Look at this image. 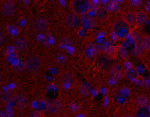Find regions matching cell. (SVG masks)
<instances>
[{
	"label": "cell",
	"mask_w": 150,
	"mask_h": 117,
	"mask_svg": "<svg viewBox=\"0 0 150 117\" xmlns=\"http://www.w3.org/2000/svg\"><path fill=\"white\" fill-rule=\"evenodd\" d=\"M112 75L113 78L116 79H120L123 76V72L121 70V69L119 68H115L112 70Z\"/></svg>",
	"instance_id": "cell-17"
},
{
	"label": "cell",
	"mask_w": 150,
	"mask_h": 117,
	"mask_svg": "<svg viewBox=\"0 0 150 117\" xmlns=\"http://www.w3.org/2000/svg\"><path fill=\"white\" fill-rule=\"evenodd\" d=\"M42 66L41 60L38 57H31L28 59L27 62V69L31 72H37L39 70Z\"/></svg>",
	"instance_id": "cell-3"
},
{
	"label": "cell",
	"mask_w": 150,
	"mask_h": 117,
	"mask_svg": "<svg viewBox=\"0 0 150 117\" xmlns=\"http://www.w3.org/2000/svg\"><path fill=\"white\" fill-rule=\"evenodd\" d=\"M14 46L19 51H24L28 49V43L24 38H19L15 40Z\"/></svg>",
	"instance_id": "cell-7"
},
{
	"label": "cell",
	"mask_w": 150,
	"mask_h": 117,
	"mask_svg": "<svg viewBox=\"0 0 150 117\" xmlns=\"http://www.w3.org/2000/svg\"><path fill=\"white\" fill-rule=\"evenodd\" d=\"M66 21L67 24L72 28L77 27L81 24V19H80L79 16L74 13L69 15L66 19Z\"/></svg>",
	"instance_id": "cell-5"
},
{
	"label": "cell",
	"mask_w": 150,
	"mask_h": 117,
	"mask_svg": "<svg viewBox=\"0 0 150 117\" xmlns=\"http://www.w3.org/2000/svg\"><path fill=\"white\" fill-rule=\"evenodd\" d=\"M96 17L98 19L105 20L108 17V12L105 8H98L96 11Z\"/></svg>",
	"instance_id": "cell-10"
},
{
	"label": "cell",
	"mask_w": 150,
	"mask_h": 117,
	"mask_svg": "<svg viewBox=\"0 0 150 117\" xmlns=\"http://www.w3.org/2000/svg\"><path fill=\"white\" fill-rule=\"evenodd\" d=\"M136 14L133 12L128 13L127 15L126 21L128 23V24L131 25V24H134L136 23Z\"/></svg>",
	"instance_id": "cell-15"
},
{
	"label": "cell",
	"mask_w": 150,
	"mask_h": 117,
	"mask_svg": "<svg viewBox=\"0 0 150 117\" xmlns=\"http://www.w3.org/2000/svg\"><path fill=\"white\" fill-rule=\"evenodd\" d=\"M71 6L74 13L83 16L90 11L91 4L90 0H73Z\"/></svg>",
	"instance_id": "cell-1"
},
{
	"label": "cell",
	"mask_w": 150,
	"mask_h": 117,
	"mask_svg": "<svg viewBox=\"0 0 150 117\" xmlns=\"http://www.w3.org/2000/svg\"><path fill=\"white\" fill-rule=\"evenodd\" d=\"M125 75L127 78L130 80H136L139 76V74L137 70L133 67L129 68L126 70Z\"/></svg>",
	"instance_id": "cell-9"
},
{
	"label": "cell",
	"mask_w": 150,
	"mask_h": 117,
	"mask_svg": "<svg viewBox=\"0 0 150 117\" xmlns=\"http://www.w3.org/2000/svg\"><path fill=\"white\" fill-rule=\"evenodd\" d=\"M34 28L39 32L46 31L49 27V23L44 18H38L35 20L34 23Z\"/></svg>",
	"instance_id": "cell-4"
},
{
	"label": "cell",
	"mask_w": 150,
	"mask_h": 117,
	"mask_svg": "<svg viewBox=\"0 0 150 117\" xmlns=\"http://www.w3.org/2000/svg\"><path fill=\"white\" fill-rule=\"evenodd\" d=\"M116 100L118 103L120 104H124L127 100V95H125L124 93L121 92L116 97Z\"/></svg>",
	"instance_id": "cell-18"
},
{
	"label": "cell",
	"mask_w": 150,
	"mask_h": 117,
	"mask_svg": "<svg viewBox=\"0 0 150 117\" xmlns=\"http://www.w3.org/2000/svg\"><path fill=\"white\" fill-rule=\"evenodd\" d=\"M62 78L64 80V81H65V82H67V83H69V84L73 83L75 80V78H74V76L72 75V74L69 73L68 72L64 73L62 75Z\"/></svg>",
	"instance_id": "cell-14"
},
{
	"label": "cell",
	"mask_w": 150,
	"mask_h": 117,
	"mask_svg": "<svg viewBox=\"0 0 150 117\" xmlns=\"http://www.w3.org/2000/svg\"><path fill=\"white\" fill-rule=\"evenodd\" d=\"M56 61L59 65H64L68 61V56L64 53H59L57 56Z\"/></svg>",
	"instance_id": "cell-13"
},
{
	"label": "cell",
	"mask_w": 150,
	"mask_h": 117,
	"mask_svg": "<svg viewBox=\"0 0 150 117\" xmlns=\"http://www.w3.org/2000/svg\"><path fill=\"white\" fill-rule=\"evenodd\" d=\"M137 117H146L150 116V111L146 106H141L136 113Z\"/></svg>",
	"instance_id": "cell-12"
},
{
	"label": "cell",
	"mask_w": 150,
	"mask_h": 117,
	"mask_svg": "<svg viewBox=\"0 0 150 117\" xmlns=\"http://www.w3.org/2000/svg\"><path fill=\"white\" fill-rule=\"evenodd\" d=\"M113 30L117 37L121 39H124L129 34L131 27L126 20H120L114 23Z\"/></svg>",
	"instance_id": "cell-2"
},
{
	"label": "cell",
	"mask_w": 150,
	"mask_h": 117,
	"mask_svg": "<svg viewBox=\"0 0 150 117\" xmlns=\"http://www.w3.org/2000/svg\"><path fill=\"white\" fill-rule=\"evenodd\" d=\"M148 19L147 15L144 12H139L136 13V23L139 25L142 26L146 24Z\"/></svg>",
	"instance_id": "cell-8"
},
{
	"label": "cell",
	"mask_w": 150,
	"mask_h": 117,
	"mask_svg": "<svg viewBox=\"0 0 150 117\" xmlns=\"http://www.w3.org/2000/svg\"><path fill=\"white\" fill-rule=\"evenodd\" d=\"M81 25L84 28H90L91 26V20L87 17H83L81 19Z\"/></svg>",
	"instance_id": "cell-16"
},
{
	"label": "cell",
	"mask_w": 150,
	"mask_h": 117,
	"mask_svg": "<svg viewBox=\"0 0 150 117\" xmlns=\"http://www.w3.org/2000/svg\"><path fill=\"white\" fill-rule=\"evenodd\" d=\"M47 95L48 98L50 99H55L58 96V88L53 86L52 87L48 88L47 91Z\"/></svg>",
	"instance_id": "cell-11"
},
{
	"label": "cell",
	"mask_w": 150,
	"mask_h": 117,
	"mask_svg": "<svg viewBox=\"0 0 150 117\" xmlns=\"http://www.w3.org/2000/svg\"><path fill=\"white\" fill-rule=\"evenodd\" d=\"M1 9L3 14L6 16H9L13 15L15 12V7L13 3L11 2H6L4 3Z\"/></svg>",
	"instance_id": "cell-6"
}]
</instances>
